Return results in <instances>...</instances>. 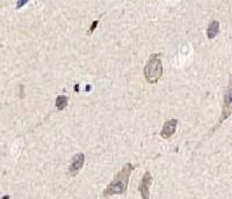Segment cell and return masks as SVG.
Here are the masks:
<instances>
[{
    "instance_id": "ba28073f",
    "label": "cell",
    "mask_w": 232,
    "mask_h": 199,
    "mask_svg": "<svg viewBox=\"0 0 232 199\" xmlns=\"http://www.w3.org/2000/svg\"><path fill=\"white\" fill-rule=\"evenodd\" d=\"M67 102H69L67 96H65V95L58 96L57 100H56V107H57L58 110H63V109L67 105Z\"/></svg>"
},
{
    "instance_id": "6da1fadb",
    "label": "cell",
    "mask_w": 232,
    "mask_h": 199,
    "mask_svg": "<svg viewBox=\"0 0 232 199\" xmlns=\"http://www.w3.org/2000/svg\"><path fill=\"white\" fill-rule=\"evenodd\" d=\"M133 170V166L130 163H127L121 171H118L115 175L114 180L111 181L109 185L105 189L103 196H114V195H122L127 191L128 183H129V177L131 171Z\"/></svg>"
},
{
    "instance_id": "52a82bcc",
    "label": "cell",
    "mask_w": 232,
    "mask_h": 199,
    "mask_svg": "<svg viewBox=\"0 0 232 199\" xmlns=\"http://www.w3.org/2000/svg\"><path fill=\"white\" fill-rule=\"evenodd\" d=\"M219 31V22L218 21H213V22L209 24L208 27V30H207V36L209 39H213L216 37V35L218 34Z\"/></svg>"
},
{
    "instance_id": "277c9868",
    "label": "cell",
    "mask_w": 232,
    "mask_h": 199,
    "mask_svg": "<svg viewBox=\"0 0 232 199\" xmlns=\"http://www.w3.org/2000/svg\"><path fill=\"white\" fill-rule=\"evenodd\" d=\"M152 184V175L150 171H146L143 176L139 191H141L142 198L143 199H150V186Z\"/></svg>"
},
{
    "instance_id": "5b68a950",
    "label": "cell",
    "mask_w": 232,
    "mask_h": 199,
    "mask_svg": "<svg viewBox=\"0 0 232 199\" xmlns=\"http://www.w3.org/2000/svg\"><path fill=\"white\" fill-rule=\"evenodd\" d=\"M176 125H178V119H168L165 122L163 126V131H161V137L164 139H168L171 138L172 135L174 134L175 129H176Z\"/></svg>"
},
{
    "instance_id": "7a4b0ae2",
    "label": "cell",
    "mask_w": 232,
    "mask_h": 199,
    "mask_svg": "<svg viewBox=\"0 0 232 199\" xmlns=\"http://www.w3.org/2000/svg\"><path fill=\"white\" fill-rule=\"evenodd\" d=\"M144 75L150 84H156L159 80L163 75V61L160 54H154L150 56V59L144 67Z\"/></svg>"
},
{
    "instance_id": "30bf717a",
    "label": "cell",
    "mask_w": 232,
    "mask_h": 199,
    "mask_svg": "<svg viewBox=\"0 0 232 199\" xmlns=\"http://www.w3.org/2000/svg\"><path fill=\"white\" fill-rule=\"evenodd\" d=\"M98 23H99V22H98V21H96V20H95L94 22L92 23V26H91V28H89V34H92V33H93V31H94V30H95V28L98 27Z\"/></svg>"
},
{
    "instance_id": "9c48e42d",
    "label": "cell",
    "mask_w": 232,
    "mask_h": 199,
    "mask_svg": "<svg viewBox=\"0 0 232 199\" xmlns=\"http://www.w3.org/2000/svg\"><path fill=\"white\" fill-rule=\"evenodd\" d=\"M28 1H29V0H19L18 4H16V8H21L23 5H26Z\"/></svg>"
},
{
    "instance_id": "8992f818",
    "label": "cell",
    "mask_w": 232,
    "mask_h": 199,
    "mask_svg": "<svg viewBox=\"0 0 232 199\" xmlns=\"http://www.w3.org/2000/svg\"><path fill=\"white\" fill-rule=\"evenodd\" d=\"M85 162V155L83 153L76 154L72 159V162L70 165V172L71 175H77V172L83 168V165Z\"/></svg>"
},
{
    "instance_id": "3957f363",
    "label": "cell",
    "mask_w": 232,
    "mask_h": 199,
    "mask_svg": "<svg viewBox=\"0 0 232 199\" xmlns=\"http://www.w3.org/2000/svg\"><path fill=\"white\" fill-rule=\"evenodd\" d=\"M231 115H232V81L231 84H230V86H229L228 90H226V94H225L221 122H223L224 119L229 118Z\"/></svg>"
}]
</instances>
